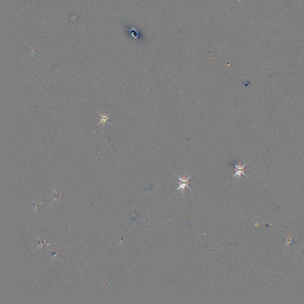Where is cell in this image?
I'll return each instance as SVG.
<instances>
[{
	"mask_svg": "<svg viewBox=\"0 0 304 304\" xmlns=\"http://www.w3.org/2000/svg\"><path fill=\"white\" fill-rule=\"evenodd\" d=\"M175 175L177 177V178H178L179 179V182H178V184H179V186L177 188V190H179L181 191V194L182 195H184V191L185 190V188H188L191 192L193 193V191L190 188V187L188 186V184H189V180L191 179V178L193 177V175H191L190 176H189L187 178H185V177H178L176 174H175Z\"/></svg>",
	"mask_w": 304,
	"mask_h": 304,
	"instance_id": "cell-1",
	"label": "cell"
},
{
	"mask_svg": "<svg viewBox=\"0 0 304 304\" xmlns=\"http://www.w3.org/2000/svg\"><path fill=\"white\" fill-rule=\"evenodd\" d=\"M247 163H245L244 164V165L241 166V165H237V164H234V166H235L236 168V172L235 174H234V175L232 177V178H235V177H238V178H240L241 177V175H244L245 177H248L247 176V175L245 174L244 172V169H245V166L247 165Z\"/></svg>",
	"mask_w": 304,
	"mask_h": 304,
	"instance_id": "cell-2",
	"label": "cell"
}]
</instances>
